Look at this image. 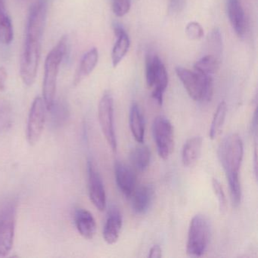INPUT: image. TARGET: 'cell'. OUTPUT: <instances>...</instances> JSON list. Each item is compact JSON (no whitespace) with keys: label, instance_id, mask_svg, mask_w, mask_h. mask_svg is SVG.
<instances>
[{"label":"cell","instance_id":"cell-1","mask_svg":"<svg viewBox=\"0 0 258 258\" xmlns=\"http://www.w3.org/2000/svg\"><path fill=\"white\" fill-rule=\"evenodd\" d=\"M47 11V0H38L31 6L28 13L20 62L21 78L28 87L32 86L37 78Z\"/></svg>","mask_w":258,"mask_h":258},{"label":"cell","instance_id":"cell-2","mask_svg":"<svg viewBox=\"0 0 258 258\" xmlns=\"http://www.w3.org/2000/svg\"><path fill=\"white\" fill-rule=\"evenodd\" d=\"M217 154L229 182L232 205L238 208L241 199L239 170L244 154L242 140L240 136L237 134L226 136L220 143Z\"/></svg>","mask_w":258,"mask_h":258},{"label":"cell","instance_id":"cell-3","mask_svg":"<svg viewBox=\"0 0 258 258\" xmlns=\"http://www.w3.org/2000/svg\"><path fill=\"white\" fill-rule=\"evenodd\" d=\"M68 50V37L63 36L46 56L43 83V99L46 109L50 111L55 103L57 80L60 66Z\"/></svg>","mask_w":258,"mask_h":258},{"label":"cell","instance_id":"cell-4","mask_svg":"<svg viewBox=\"0 0 258 258\" xmlns=\"http://www.w3.org/2000/svg\"><path fill=\"white\" fill-rule=\"evenodd\" d=\"M176 73L191 99L197 102H209L214 91L211 75H202L182 67L176 69Z\"/></svg>","mask_w":258,"mask_h":258},{"label":"cell","instance_id":"cell-5","mask_svg":"<svg viewBox=\"0 0 258 258\" xmlns=\"http://www.w3.org/2000/svg\"><path fill=\"white\" fill-rule=\"evenodd\" d=\"M211 239V225L205 216L191 219L188 228L186 251L190 256H201L206 252Z\"/></svg>","mask_w":258,"mask_h":258},{"label":"cell","instance_id":"cell-6","mask_svg":"<svg viewBox=\"0 0 258 258\" xmlns=\"http://www.w3.org/2000/svg\"><path fill=\"white\" fill-rule=\"evenodd\" d=\"M98 115L104 137L111 149L115 152L117 144L114 129V100L111 93L108 92L104 93L99 101Z\"/></svg>","mask_w":258,"mask_h":258},{"label":"cell","instance_id":"cell-7","mask_svg":"<svg viewBox=\"0 0 258 258\" xmlns=\"http://www.w3.org/2000/svg\"><path fill=\"white\" fill-rule=\"evenodd\" d=\"M152 133L158 155L162 159L167 160L171 155L174 147L173 129L171 123L164 116H158L154 120Z\"/></svg>","mask_w":258,"mask_h":258},{"label":"cell","instance_id":"cell-8","mask_svg":"<svg viewBox=\"0 0 258 258\" xmlns=\"http://www.w3.org/2000/svg\"><path fill=\"white\" fill-rule=\"evenodd\" d=\"M46 109L43 98L36 97L31 105L27 123L26 138L30 146L37 145L43 134L46 121Z\"/></svg>","mask_w":258,"mask_h":258},{"label":"cell","instance_id":"cell-9","mask_svg":"<svg viewBox=\"0 0 258 258\" xmlns=\"http://www.w3.org/2000/svg\"><path fill=\"white\" fill-rule=\"evenodd\" d=\"M16 223V207L11 204L0 214V256H7L13 249Z\"/></svg>","mask_w":258,"mask_h":258},{"label":"cell","instance_id":"cell-10","mask_svg":"<svg viewBox=\"0 0 258 258\" xmlns=\"http://www.w3.org/2000/svg\"><path fill=\"white\" fill-rule=\"evenodd\" d=\"M87 169L90 201L99 211H103L106 207V195L102 178L92 161H89Z\"/></svg>","mask_w":258,"mask_h":258},{"label":"cell","instance_id":"cell-11","mask_svg":"<svg viewBox=\"0 0 258 258\" xmlns=\"http://www.w3.org/2000/svg\"><path fill=\"white\" fill-rule=\"evenodd\" d=\"M114 175L119 189L123 196L131 197L137 185L135 173L127 165L120 161H117L114 164Z\"/></svg>","mask_w":258,"mask_h":258},{"label":"cell","instance_id":"cell-12","mask_svg":"<svg viewBox=\"0 0 258 258\" xmlns=\"http://www.w3.org/2000/svg\"><path fill=\"white\" fill-rule=\"evenodd\" d=\"M132 208L137 214L149 211L155 198V188L152 184H145L136 188L132 194Z\"/></svg>","mask_w":258,"mask_h":258},{"label":"cell","instance_id":"cell-13","mask_svg":"<svg viewBox=\"0 0 258 258\" xmlns=\"http://www.w3.org/2000/svg\"><path fill=\"white\" fill-rule=\"evenodd\" d=\"M168 84V76L165 66L158 55H155V72H154L153 93L152 97L158 102V105H162L164 93Z\"/></svg>","mask_w":258,"mask_h":258},{"label":"cell","instance_id":"cell-14","mask_svg":"<svg viewBox=\"0 0 258 258\" xmlns=\"http://www.w3.org/2000/svg\"><path fill=\"white\" fill-rule=\"evenodd\" d=\"M227 13L235 34L239 37H244L246 31L245 16L239 0H227Z\"/></svg>","mask_w":258,"mask_h":258},{"label":"cell","instance_id":"cell-15","mask_svg":"<svg viewBox=\"0 0 258 258\" xmlns=\"http://www.w3.org/2000/svg\"><path fill=\"white\" fill-rule=\"evenodd\" d=\"M75 222L78 232L86 239H92L96 235V220L90 211L83 208L77 210Z\"/></svg>","mask_w":258,"mask_h":258},{"label":"cell","instance_id":"cell-16","mask_svg":"<svg viewBox=\"0 0 258 258\" xmlns=\"http://www.w3.org/2000/svg\"><path fill=\"white\" fill-rule=\"evenodd\" d=\"M122 223L123 220L120 211L116 208L110 210L103 229L104 240L108 244H113L117 241L120 236Z\"/></svg>","mask_w":258,"mask_h":258},{"label":"cell","instance_id":"cell-17","mask_svg":"<svg viewBox=\"0 0 258 258\" xmlns=\"http://www.w3.org/2000/svg\"><path fill=\"white\" fill-rule=\"evenodd\" d=\"M114 31L117 40L111 52V61L113 66L115 68L127 53L131 42L127 34L121 27H114Z\"/></svg>","mask_w":258,"mask_h":258},{"label":"cell","instance_id":"cell-18","mask_svg":"<svg viewBox=\"0 0 258 258\" xmlns=\"http://www.w3.org/2000/svg\"><path fill=\"white\" fill-rule=\"evenodd\" d=\"M99 60V52L96 48L89 50L83 56L79 68L74 78V85L78 86L84 78L88 77L96 68Z\"/></svg>","mask_w":258,"mask_h":258},{"label":"cell","instance_id":"cell-19","mask_svg":"<svg viewBox=\"0 0 258 258\" xmlns=\"http://www.w3.org/2000/svg\"><path fill=\"white\" fill-rule=\"evenodd\" d=\"M202 138L195 137L187 140L182 148V161L185 167L194 165L202 152Z\"/></svg>","mask_w":258,"mask_h":258},{"label":"cell","instance_id":"cell-20","mask_svg":"<svg viewBox=\"0 0 258 258\" xmlns=\"http://www.w3.org/2000/svg\"><path fill=\"white\" fill-rule=\"evenodd\" d=\"M130 126L136 141L143 143L145 138L144 117L138 104H132L130 111Z\"/></svg>","mask_w":258,"mask_h":258},{"label":"cell","instance_id":"cell-21","mask_svg":"<svg viewBox=\"0 0 258 258\" xmlns=\"http://www.w3.org/2000/svg\"><path fill=\"white\" fill-rule=\"evenodd\" d=\"M130 159L136 170L139 172L145 171L147 170L150 164V150L146 146H137L131 151Z\"/></svg>","mask_w":258,"mask_h":258},{"label":"cell","instance_id":"cell-22","mask_svg":"<svg viewBox=\"0 0 258 258\" xmlns=\"http://www.w3.org/2000/svg\"><path fill=\"white\" fill-rule=\"evenodd\" d=\"M14 37L13 22L7 10H0V43L9 45Z\"/></svg>","mask_w":258,"mask_h":258},{"label":"cell","instance_id":"cell-23","mask_svg":"<svg viewBox=\"0 0 258 258\" xmlns=\"http://www.w3.org/2000/svg\"><path fill=\"white\" fill-rule=\"evenodd\" d=\"M226 113H227V105H226V102H220L216 110L215 114L213 117L211 128H210L209 137L211 140H214L220 134L223 123H224Z\"/></svg>","mask_w":258,"mask_h":258},{"label":"cell","instance_id":"cell-24","mask_svg":"<svg viewBox=\"0 0 258 258\" xmlns=\"http://www.w3.org/2000/svg\"><path fill=\"white\" fill-rule=\"evenodd\" d=\"M219 68V59L213 55H208L199 59L195 64L196 72L202 75H211L217 72Z\"/></svg>","mask_w":258,"mask_h":258},{"label":"cell","instance_id":"cell-25","mask_svg":"<svg viewBox=\"0 0 258 258\" xmlns=\"http://www.w3.org/2000/svg\"><path fill=\"white\" fill-rule=\"evenodd\" d=\"M209 45L211 48V50L214 52L213 55L218 58L221 55L222 52V38L220 31L217 28H215L211 32L209 37Z\"/></svg>","mask_w":258,"mask_h":258},{"label":"cell","instance_id":"cell-26","mask_svg":"<svg viewBox=\"0 0 258 258\" xmlns=\"http://www.w3.org/2000/svg\"><path fill=\"white\" fill-rule=\"evenodd\" d=\"M212 186L215 196H217V201H218L220 211L225 212L227 208V201H226V195L223 191V187L217 179H212Z\"/></svg>","mask_w":258,"mask_h":258},{"label":"cell","instance_id":"cell-27","mask_svg":"<svg viewBox=\"0 0 258 258\" xmlns=\"http://www.w3.org/2000/svg\"><path fill=\"white\" fill-rule=\"evenodd\" d=\"M111 7L116 16L123 17L130 11L131 0H111Z\"/></svg>","mask_w":258,"mask_h":258},{"label":"cell","instance_id":"cell-28","mask_svg":"<svg viewBox=\"0 0 258 258\" xmlns=\"http://www.w3.org/2000/svg\"><path fill=\"white\" fill-rule=\"evenodd\" d=\"M185 34L190 40H200L203 37L204 30L198 22H190L185 28Z\"/></svg>","mask_w":258,"mask_h":258},{"label":"cell","instance_id":"cell-29","mask_svg":"<svg viewBox=\"0 0 258 258\" xmlns=\"http://www.w3.org/2000/svg\"><path fill=\"white\" fill-rule=\"evenodd\" d=\"M7 78H8V73L7 69L4 67H0V90L4 91L7 87Z\"/></svg>","mask_w":258,"mask_h":258},{"label":"cell","instance_id":"cell-30","mask_svg":"<svg viewBox=\"0 0 258 258\" xmlns=\"http://www.w3.org/2000/svg\"><path fill=\"white\" fill-rule=\"evenodd\" d=\"M162 256V250L161 247L158 244H155L149 251V256L151 258H160Z\"/></svg>","mask_w":258,"mask_h":258},{"label":"cell","instance_id":"cell-31","mask_svg":"<svg viewBox=\"0 0 258 258\" xmlns=\"http://www.w3.org/2000/svg\"><path fill=\"white\" fill-rule=\"evenodd\" d=\"M0 10H7V0H0Z\"/></svg>","mask_w":258,"mask_h":258},{"label":"cell","instance_id":"cell-32","mask_svg":"<svg viewBox=\"0 0 258 258\" xmlns=\"http://www.w3.org/2000/svg\"><path fill=\"white\" fill-rule=\"evenodd\" d=\"M22 1H25V0H22Z\"/></svg>","mask_w":258,"mask_h":258}]
</instances>
